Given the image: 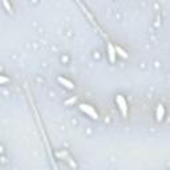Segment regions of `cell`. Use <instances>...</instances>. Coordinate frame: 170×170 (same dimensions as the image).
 <instances>
[{"label":"cell","mask_w":170,"mask_h":170,"mask_svg":"<svg viewBox=\"0 0 170 170\" xmlns=\"http://www.w3.org/2000/svg\"><path fill=\"white\" fill-rule=\"evenodd\" d=\"M80 109H81L85 114H88L89 117H92V118H94V120L98 118V113L94 110L93 106H90L88 104H81V105H80Z\"/></svg>","instance_id":"6da1fadb"},{"label":"cell","mask_w":170,"mask_h":170,"mask_svg":"<svg viewBox=\"0 0 170 170\" xmlns=\"http://www.w3.org/2000/svg\"><path fill=\"white\" fill-rule=\"evenodd\" d=\"M116 102H117V105H118V108H120V110H121L122 116L126 117V114H128V104H126L125 98L122 97L121 94H118V96L116 97Z\"/></svg>","instance_id":"7a4b0ae2"},{"label":"cell","mask_w":170,"mask_h":170,"mask_svg":"<svg viewBox=\"0 0 170 170\" xmlns=\"http://www.w3.org/2000/svg\"><path fill=\"white\" fill-rule=\"evenodd\" d=\"M57 81L60 82V84H62L64 87L68 88V89H73V88H74L73 82H72V81H69V80H67V78H64V77H57Z\"/></svg>","instance_id":"3957f363"},{"label":"cell","mask_w":170,"mask_h":170,"mask_svg":"<svg viewBox=\"0 0 170 170\" xmlns=\"http://www.w3.org/2000/svg\"><path fill=\"white\" fill-rule=\"evenodd\" d=\"M108 53H109V60L113 62L114 58H116V49L112 44H108Z\"/></svg>","instance_id":"277c9868"},{"label":"cell","mask_w":170,"mask_h":170,"mask_svg":"<svg viewBox=\"0 0 170 170\" xmlns=\"http://www.w3.org/2000/svg\"><path fill=\"white\" fill-rule=\"evenodd\" d=\"M163 113H165L163 106L162 105H158V108H157V118L158 120H162L163 118Z\"/></svg>","instance_id":"5b68a950"},{"label":"cell","mask_w":170,"mask_h":170,"mask_svg":"<svg viewBox=\"0 0 170 170\" xmlns=\"http://www.w3.org/2000/svg\"><path fill=\"white\" fill-rule=\"evenodd\" d=\"M114 49H116V53H118V55H120L121 57H124V58H126V57H128V55H126V52H125L124 49H122V48H121V47H116V48H114Z\"/></svg>","instance_id":"8992f818"},{"label":"cell","mask_w":170,"mask_h":170,"mask_svg":"<svg viewBox=\"0 0 170 170\" xmlns=\"http://www.w3.org/2000/svg\"><path fill=\"white\" fill-rule=\"evenodd\" d=\"M4 82H8V78H7V77L0 76V84H4Z\"/></svg>","instance_id":"52a82bcc"},{"label":"cell","mask_w":170,"mask_h":170,"mask_svg":"<svg viewBox=\"0 0 170 170\" xmlns=\"http://www.w3.org/2000/svg\"><path fill=\"white\" fill-rule=\"evenodd\" d=\"M2 152H3V148H2V146H0V153H2Z\"/></svg>","instance_id":"ba28073f"}]
</instances>
